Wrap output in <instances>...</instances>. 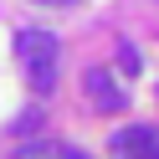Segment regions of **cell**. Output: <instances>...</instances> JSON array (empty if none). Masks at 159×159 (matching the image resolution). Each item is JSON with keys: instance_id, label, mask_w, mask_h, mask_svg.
<instances>
[{"instance_id": "3957f363", "label": "cell", "mask_w": 159, "mask_h": 159, "mask_svg": "<svg viewBox=\"0 0 159 159\" xmlns=\"http://www.w3.org/2000/svg\"><path fill=\"white\" fill-rule=\"evenodd\" d=\"M113 159H159V128L154 123L118 128L113 134Z\"/></svg>"}, {"instance_id": "277c9868", "label": "cell", "mask_w": 159, "mask_h": 159, "mask_svg": "<svg viewBox=\"0 0 159 159\" xmlns=\"http://www.w3.org/2000/svg\"><path fill=\"white\" fill-rule=\"evenodd\" d=\"M11 159H87L82 149H67V144H26V149H16Z\"/></svg>"}, {"instance_id": "5b68a950", "label": "cell", "mask_w": 159, "mask_h": 159, "mask_svg": "<svg viewBox=\"0 0 159 159\" xmlns=\"http://www.w3.org/2000/svg\"><path fill=\"white\" fill-rule=\"evenodd\" d=\"M118 67H123V72H128V77H134V72H139V67H144V62H139V52H134V46H128V41H123V46H118Z\"/></svg>"}, {"instance_id": "7a4b0ae2", "label": "cell", "mask_w": 159, "mask_h": 159, "mask_svg": "<svg viewBox=\"0 0 159 159\" xmlns=\"http://www.w3.org/2000/svg\"><path fill=\"white\" fill-rule=\"evenodd\" d=\"M82 87H87V98H93L98 113H123V108H128V93L113 82V72H108V67H87Z\"/></svg>"}, {"instance_id": "6da1fadb", "label": "cell", "mask_w": 159, "mask_h": 159, "mask_svg": "<svg viewBox=\"0 0 159 159\" xmlns=\"http://www.w3.org/2000/svg\"><path fill=\"white\" fill-rule=\"evenodd\" d=\"M16 62H21L31 93H52L57 72H62V46H57V36H46V31H21L16 36Z\"/></svg>"}, {"instance_id": "8992f818", "label": "cell", "mask_w": 159, "mask_h": 159, "mask_svg": "<svg viewBox=\"0 0 159 159\" xmlns=\"http://www.w3.org/2000/svg\"><path fill=\"white\" fill-rule=\"evenodd\" d=\"M31 5H82V0H31Z\"/></svg>"}, {"instance_id": "52a82bcc", "label": "cell", "mask_w": 159, "mask_h": 159, "mask_svg": "<svg viewBox=\"0 0 159 159\" xmlns=\"http://www.w3.org/2000/svg\"><path fill=\"white\" fill-rule=\"evenodd\" d=\"M154 5H159V0H154Z\"/></svg>"}]
</instances>
